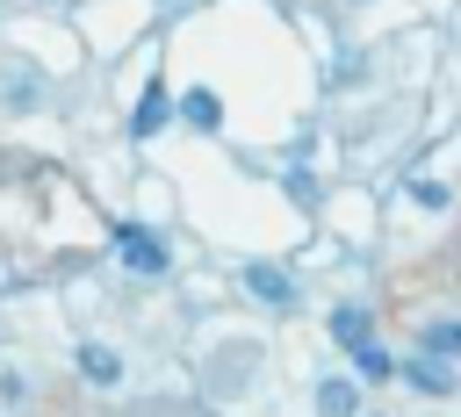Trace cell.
Here are the masks:
<instances>
[{
	"label": "cell",
	"instance_id": "cell-1",
	"mask_svg": "<svg viewBox=\"0 0 461 417\" xmlns=\"http://www.w3.org/2000/svg\"><path fill=\"white\" fill-rule=\"evenodd\" d=\"M115 252H122L130 273H166V244H158L144 223H122V230H115Z\"/></svg>",
	"mask_w": 461,
	"mask_h": 417
},
{
	"label": "cell",
	"instance_id": "cell-2",
	"mask_svg": "<svg viewBox=\"0 0 461 417\" xmlns=\"http://www.w3.org/2000/svg\"><path fill=\"white\" fill-rule=\"evenodd\" d=\"M245 288H252L259 302H274V309H288V302H295V280H288L281 266H267V259H252V266H245Z\"/></svg>",
	"mask_w": 461,
	"mask_h": 417
},
{
	"label": "cell",
	"instance_id": "cell-3",
	"mask_svg": "<svg viewBox=\"0 0 461 417\" xmlns=\"http://www.w3.org/2000/svg\"><path fill=\"white\" fill-rule=\"evenodd\" d=\"M317 417H360V381H346V374L317 381Z\"/></svg>",
	"mask_w": 461,
	"mask_h": 417
},
{
	"label": "cell",
	"instance_id": "cell-4",
	"mask_svg": "<svg viewBox=\"0 0 461 417\" xmlns=\"http://www.w3.org/2000/svg\"><path fill=\"white\" fill-rule=\"evenodd\" d=\"M403 381H411L418 395H454V367H447V359H432V352H425V359H411V367H403Z\"/></svg>",
	"mask_w": 461,
	"mask_h": 417
},
{
	"label": "cell",
	"instance_id": "cell-5",
	"mask_svg": "<svg viewBox=\"0 0 461 417\" xmlns=\"http://www.w3.org/2000/svg\"><path fill=\"white\" fill-rule=\"evenodd\" d=\"M331 338L346 345V352H360V345H375V324H367V309H331Z\"/></svg>",
	"mask_w": 461,
	"mask_h": 417
},
{
	"label": "cell",
	"instance_id": "cell-6",
	"mask_svg": "<svg viewBox=\"0 0 461 417\" xmlns=\"http://www.w3.org/2000/svg\"><path fill=\"white\" fill-rule=\"evenodd\" d=\"M79 374H86L94 388H115V381H122V359H115L108 345H79Z\"/></svg>",
	"mask_w": 461,
	"mask_h": 417
},
{
	"label": "cell",
	"instance_id": "cell-7",
	"mask_svg": "<svg viewBox=\"0 0 461 417\" xmlns=\"http://www.w3.org/2000/svg\"><path fill=\"white\" fill-rule=\"evenodd\" d=\"M425 352L432 359H461V316H432L425 324Z\"/></svg>",
	"mask_w": 461,
	"mask_h": 417
},
{
	"label": "cell",
	"instance_id": "cell-8",
	"mask_svg": "<svg viewBox=\"0 0 461 417\" xmlns=\"http://www.w3.org/2000/svg\"><path fill=\"white\" fill-rule=\"evenodd\" d=\"M180 115H187L194 129H216V122H223V101H216L209 86H194V93H180Z\"/></svg>",
	"mask_w": 461,
	"mask_h": 417
},
{
	"label": "cell",
	"instance_id": "cell-9",
	"mask_svg": "<svg viewBox=\"0 0 461 417\" xmlns=\"http://www.w3.org/2000/svg\"><path fill=\"white\" fill-rule=\"evenodd\" d=\"M158 122H166V86L151 79V86H144V101H137V115H130V129H137V137H151Z\"/></svg>",
	"mask_w": 461,
	"mask_h": 417
},
{
	"label": "cell",
	"instance_id": "cell-10",
	"mask_svg": "<svg viewBox=\"0 0 461 417\" xmlns=\"http://www.w3.org/2000/svg\"><path fill=\"white\" fill-rule=\"evenodd\" d=\"M353 367H360V381H396V359H389L382 345H360V352H353Z\"/></svg>",
	"mask_w": 461,
	"mask_h": 417
},
{
	"label": "cell",
	"instance_id": "cell-11",
	"mask_svg": "<svg viewBox=\"0 0 461 417\" xmlns=\"http://www.w3.org/2000/svg\"><path fill=\"white\" fill-rule=\"evenodd\" d=\"M411 201H418V208H447V187H439V180H418Z\"/></svg>",
	"mask_w": 461,
	"mask_h": 417
},
{
	"label": "cell",
	"instance_id": "cell-12",
	"mask_svg": "<svg viewBox=\"0 0 461 417\" xmlns=\"http://www.w3.org/2000/svg\"><path fill=\"white\" fill-rule=\"evenodd\" d=\"M22 395H29V388H22V374H0V403H7V410H22Z\"/></svg>",
	"mask_w": 461,
	"mask_h": 417
}]
</instances>
